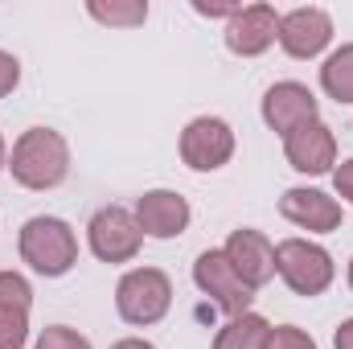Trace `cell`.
<instances>
[{
    "instance_id": "6da1fadb",
    "label": "cell",
    "mask_w": 353,
    "mask_h": 349,
    "mask_svg": "<svg viewBox=\"0 0 353 349\" xmlns=\"http://www.w3.org/2000/svg\"><path fill=\"white\" fill-rule=\"evenodd\" d=\"M8 169H12V181L17 185L46 193V189L62 185L66 173H70V144L54 128H29V132L17 136L12 157H8Z\"/></svg>"
},
{
    "instance_id": "7a4b0ae2",
    "label": "cell",
    "mask_w": 353,
    "mask_h": 349,
    "mask_svg": "<svg viewBox=\"0 0 353 349\" xmlns=\"http://www.w3.org/2000/svg\"><path fill=\"white\" fill-rule=\"evenodd\" d=\"M21 259L29 263L37 275L58 279V275H66L79 263V239H74V230L62 218L37 214V218H29L21 226Z\"/></svg>"
},
{
    "instance_id": "3957f363",
    "label": "cell",
    "mask_w": 353,
    "mask_h": 349,
    "mask_svg": "<svg viewBox=\"0 0 353 349\" xmlns=\"http://www.w3.org/2000/svg\"><path fill=\"white\" fill-rule=\"evenodd\" d=\"M115 308L128 325L144 329V325H157L169 308H173V279L161 271V267H136L119 279L115 288Z\"/></svg>"
},
{
    "instance_id": "277c9868",
    "label": "cell",
    "mask_w": 353,
    "mask_h": 349,
    "mask_svg": "<svg viewBox=\"0 0 353 349\" xmlns=\"http://www.w3.org/2000/svg\"><path fill=\"white\" fill-rule=\"evenodd\" d=\"M275 271L296 296H308V300L321 296L337 275L333 255L321 243H308V239H283L275 247Z\"/></svg>"
},
{
    "instance_id": "5b68a950",
    "label": "cell",
    "mask_w": 353,
    "mask_h": 349,
    "mask_svg": "<svg viewBox=\"0 0 353 349\" xmlns=\"http://www.w3.org/2000/svg\"><path fill=\"white\" fill-rule=\"evenodd\" d=\"M87 243L94 251L99 263H128L140 255V243H144V230L136 222L132 210L123 206H103L94 218L87 222Z\"/></svg>"
},
{
    "instance_id": "8992f818",
    "label": "cell",
    "mask_w": 353,
    "mask_h": 349,
    "mask_svg": "<svg viewBox=\"0 0 353 349\" xmlns=\"http://www.w3.org/2000/svg\"><path fill=\"white\" fill-rule=\"evenodd\" d=\"M193 283H197L226 317L251 312L255 292L239 279V271L230 267V259H226L222 251H201V255H197V263H193Z\"/></svg>"
},
{
    "instance_id": "52a82bcc",
    "label": "cell",
    "mask_w": 353,
    "mask_h": 349,
    "mask_svg": "<svg viewBox=\"0 0 353 349\" xmlns=\"http://www.w3.org/2000/svg\"><path fill=\"white\" fill-rule=\"evenodd\" d=\"M234 157V132L218 115H197L181 132V161L197 173H214Z\"/></svg>"
},
{
    "instance_id": "ba28073f",
    "label": "cell",
    "mask_w": 353,
    "mask_h": 349,
    "mask_svg": "<svg viewBox=\"0 0 353 349\" xmlns=\"http://www.w3.org/2000/svg\"><path fill=\"white\" fill-rule=\"evenodd\" d=\"M321 119V103L304 83H275L263 94V123L279 136H292Z\"/></svg>"
},
{
    "instance_id": "9c48e42d",
    "label": "cell",
    "mask_w": 353,
    "mask_h": 349,
    "mask_svg": "<svg viewBox=\"0 0 353 349\" xmlns=\"http://www.w3.org/2000/svg\"><path fill=\"white\" fill-rule=\"evenodd\" d=\"M275 41L288 58H316L333 41V17L325 8H292L288 17H279Z\"/></svg>"
},
{
    "instance_id": "30bf717a",
    "label": "cell",
    "mask_w": 353,
    "mask_h": 349,
    "mask_svg": "<svg viewBox=\"0 0 353 349\" xmlns=\"http://www.w3.org/2000/svg\"><path fill=\"white\" fill-rule=\"evenodd\" d=\"M275 33H279L275 8L271 4H247L226 25V50L239 54V58H259L275 46Z\"/></svg>"
},
{
    "instance_id": "8fae6325",
    "label": "cell",
    "mask_w": 353,
    "mask_h": 349,
    "mask_svg": "<svg viewBox=\"0 0 353 349\" xmlns=\"http://www.w3.org/2000/svg\"><path fill=\"white\" fill-rule=\"evenodd\" d=\"M283 157L296 173H308V177H321L337 165V136L329 123H308L292 136H283Z\"/></svg>"
},
{
    "instance_id": "7c38bea8",
    "label": "cell",
    "mask_w": 353,
    "mask_h": 349,
    "mask_svg": "<svg viewBox=\"0 0 353 349\" xmlns=\"http://www.w3.org/2000/svg\"><path fill=\"white\" fill-rule=\"evenodd\" d=\"M222 255L230 259V267L239 271V279L251 292H259L267 279L275 275V247L267 243V235H259V230H247V226L243 230H230Z\"/></svg>"
},
{
    "instance_id": "4fadbf2b",
    "label": "cell",
    "mask_w": 353,
    "mask_h": 349,
    "mask_svg": "<svg viewBox=\"0 0 353 349\" xmlns=\"http://www.w3.org/2000/svg\"><path fill=\"white\" fill-rule=\"evenodd\" d=\"M279 214L300 226V230H312V235H329L341 226V206L337 197H329L325 189H288L279 197Z\"/></svg>"
},
{
    "instance_id": "5bb4252c",
    "label": "cell",
    "mask_w": 353,
    "mask_h": 349,
    "mask_svg": "<svg viewBox=\"0 0 353 349\" xmlns=\"http://www.w3.org/2000/svg\"><path fill=\"white\" fill-rule=\"evenodd\" d=\"M136 222L148 239H176L189 226V201L173 189H148L136 201Z\"/></svg>"
},
{
    "instance_id": "9a60e30c",
    "label": "cell",
    "mask_w": 353,
    "mask_h": 349,
    "mask_svg": "<svg viewBox=\"0 0 353 349\" xmlns=\"http://www.w3.org/2000/svg\"><path fill=\"white\" fill-rule=\"evenodd\" d=\"M267 333H271V325H267L259 312H243V317H230L218 329L214 349H263Z\"/></svg>"
},
{
    "instance_id": "2e32d148",
    "label": "cell",
    "mask_w": 353,
    "mask_h": 349,
    "mask_svg": "<svg viewBox=\"0 0 353 349\" xmlns=\"http://www.w3.org/2000/svg\"><path fill=\"white\" fill-rule=\"evenodd\" d=\"M321 87L337 103H353V46H341L321 66Z\"/></svg>"
},
{
    "instance_id": "e0dca14e",
    "label": "cell",
    "mask_w": 353,
    "mask_h": 349,
    "mask_svg": "<svg viewBox=\"0 0 353 349\" xmlns=\"http://www.w3.org/2000/svg\"><path fill=\"white\" fill-rule=\"evenodd\" d=\"M87 12L94 17V21L111 25V29H136V25H144V21H148V4H144V0H111V4L90 0Z\"/></svg>"
},
{
    "instance_id": "ac0fdd59",
    "label": "cell",
    "mask_w": 353,
    "mask_h": 349,
    "mask_svg": "<svg viewBox=\"0 0 353 349\" xmlns=\"http://www.w3.org/2000/svg\"><path fill=\"white\" fill-rule=\"evenodd\" d=\"M29 308H33V288H29V279L17 275V271H0V312H21V317H29Z\"/></svg>"
},
{
    "instance_id": "d6986e66",
    "label": "cell",
    "mask_w": 353,
    "mask_h": 349,
    "mask_svg": "<svg viewBox=\"0 0 353 349\" xmlns=\"http://www.w3.org/2000/svg\"><path fill=\"white\" fill-rule=\"evenodd\" d=\"M33 349H90V341L70 325H50V329H41Z\"/></svg>"
},
{
    "instance_id": "ffe728a7",
    "label": "cell",
    "mask_w": 353,
    "mask_h": 349,
    "mask_svg": "<svg viewBox=\"0 0 353 349\" xmlns=\"http://www.w3.org/2000/svg\"><path fill=\"white\" fill-rule=\"evenodd\" d=\"M25 341H29V317L0 312V349H25Z\"/></svg>"
},
{
    "instance_id": "44dd1931",
    "label": "cell",
    "mask_w": 353,
    "mask_h": 349,
    "mask_svg": "<svg viewBox=\"0 0 353 349\" xmlns=\"http://www.w3.org/2000/svg\"><path fill=\"white\" fill-rule=\"evenodd\" d=\"M263 349H316V341H312L304 329H296V325H275V329L267 333Z\"/></svg>"
},
{
    "instance_id": "7402d4cb",
    "label": "cell",
    "mask_w": 353,
    "mask_h": 349,
    "mask_svg": "<svg viewBox=\"0 0 353 349\" xmlns=\"http://www.w3.org/2000/svg\"><path fill=\"white\" fill-rule=\"evenodd\" d=\"M17 83H21V62H17L12 54H4V50H0V99H4V94H12Z\"/></svg>"
},
{
    "instance_id": "603a6c76",
    "label": "cell",
    "mask_w": 353,
    "mask_h": 349,
    "mask_svg": "<svg viewBox=\"0 0 353 349\" xmlns=\"http://www.w3.org/2000/svg\"><path fill=\"white\" fill-rule=\"evenodd\" d=\"M333 185H337V197H345V201L353 206V157L337 165V173H333Z\"/></svg>"
},
{
    "instance_id": "cb8c5ba5",
    "label": "cell",
    "mask_w": 353,
    "mask_h": 349,
    "mask_svg": "<svg viewBox=\"0 0 353 349\" xmlns=\"http://www.w3.org/2000/svg\"><path fill=\"white\" fill-rule=\"evenodd\" d=\"M193 8H197L201 17H234L243 4H205V0H193Z\"/></svg>"
},
{
    "instance_id": "d4e9b609",
    "label": "cell",
    "mask_w": 353,
    "mask_h": 349,
    "mask_svg": "<svg viewBox=\"0 0 353 349\" xmlns=\"http://www.w3.org/2000/svg\"><path fill=\"white\" fill-rule=\"evenodd\" d=\"M333 346H337V349H353V317L337 325V333H333Z\"/></svg>"
},
{
    "instance_id": "484cf974",
    "label": "cell",
    "mask_w": 353,
    "mask_h": 349,
    "mask_svg": "<svg viewBox=\"0 0 353 349\" xmlns=\"http://www.w3.org/2000/svg\"><path fill=\"white\" fill-rule=\"evenodd\" d=\"M111 349H157L152 341H144V337H123V341H115Z\"/></svg>"
},
{
    "instance_id": "4316f807",
    "label": "cell",
    "mask_w": 353,
    "mask_h": 349,
    "mask_svg": "<svg viewBox=\"0 0 353 349\" xmlns=\"http://www.w3.org/2000/svg\"><path fill=\"white\" fill-rule=\"evenodd\" d=\"M0 169H8V148H4V136H0Z\"/></svg>"
},
{
    "instance_id": "83f0119b",
    "label": "cell",
    "mask_w": 353,
    "mask_h": 349,
    "mask_svg": "<svg viewBox=\"0 0 353 349\" xmlns=\"http://www.w3.org/2000/svg\"><path fill=\"white\" fill-rule=\"evenodd\" d=\"M350 288H353V259H350Z\"/></svg>"
}]
</instances>
